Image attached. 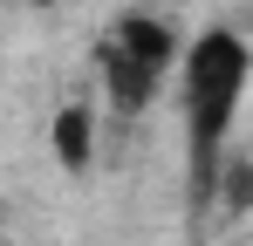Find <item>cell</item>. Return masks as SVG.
<instances>
[{
  "mask_svg": "<svg viewBox=\"0 0 253 246\" xmlns=\"http://www.w3.org/2000/svg\"><path fill=\"white\" fill-rule=\"evenodd\" d=\"M253 82V48L240 28H199L185 41V69H178V103H185V164H192V212L219 205L226 178V130L247 103Z\"/></svg>",
  "mask_w": 253,
  "mask_h": 246,
  "instance_id": "1",
  "label": "cell"
},
{
  "mask_svg": "<svg viewBox=\"0 0 253 246\" xmlns=\"http://www.w3.org/2000/svg\"><path fill=\"white\" fill-rule=\"evenodd\" d=\"M89 62H96V89H103L110 117L130 123V117H144L158 103V89L185 69V35L171 28L165 14H151V7H124L96 35Z\"/></svg>",
  "mask_w": 253,
  "mask_h": 246,
  "instance_id": "2",
  "label": "cell"
},
{
  "mask_svg": "<svg viewBox=\"0 0 253 246\" xmlns=\"http://www.w3.org/2000/svg\"><path fill=\"white\" fill-rule=\"evenodd\" d=\"M48 151H55V164L69 178H89V164H96V110L89 103H62L55 123H48Z\"/></svg>",
  "mask_w": 253,
  "mask_h": 246,
  "instance_id": "3",
  "label": "cell"
},
{
  "mask_svg": "<svg viewBox=\"0 0 253 246\" xmlns=\"http://www.w3.org/2000/svg\"><path fill=\"white\" fill-rule=\"evenodd\" d=\"M219 205H226V212H253V164H226V178H219Z\"/></svg>",
  "mask_w": 253,
  "mask_h": 246,
  "instance_id": "4",
  "label": "cell"
},
{
  "mask_svg": "<svg viewBox=\"0 0 253 246\" xmlns=\"http://www.w3.org/2000/svg\"><path fill=\"white\" fill-rule=\"evenodd\" d=\"M35 7H55V0H35Z\"/></svg>",
  "mask_w": 253,
  "mask_h": 246,
  "instance_id": "5",
  "label": "cell"
}]
</instances>
